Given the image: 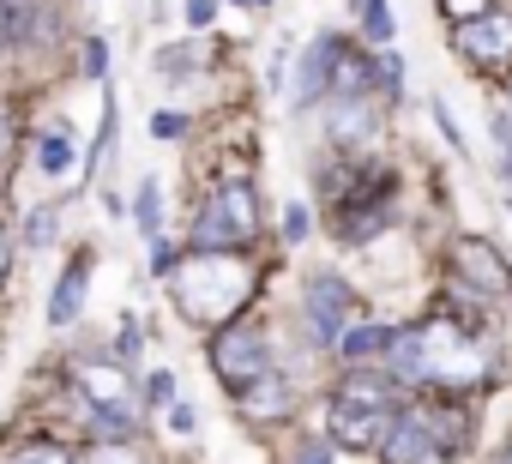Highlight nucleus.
Listing matches in <instances>:
<instances>
[{"mask_svg":"<svg viewBox=\"0 0 512 464\" xmlns=\"http://www.w3.org/2000/svg\"><path fill=\"white\" fill-rule=\"evenodd\" d=\"M260 236V193L253 181H223L211 187V199L199 205V223H193V248H217V254H235Z\"/></svg>","mask_w":512,"mask_h":464,"instance_id":"obj_4","label":"nucleus"},{"mask_svg":"<svg viewBox=\"0 0 512 464\" xmlns=\"http://www.w3.org/2000/svg\"><path fill=\"white\" fill-rule=\"evenodd\" d=\"M91 248H79L73 260H67V272H61V284H55V296H49V326H73L79 314H85V296H91Z\"/></svg>","mask_w":512,"mask_h":464,"instance_id":"obj_12","label":"nucleus"},{"mask_svg":"<svg viewBox=\"0 0 512 464\" xmlns=\"http://www.w3.org/2000/svg\"><path fill=\"white\" fill-rule=\"evenodd\" d=\"M7 464H79V458H73L67 446H55V440H25Z\"/></svg>","mask_w":512,"mask_h":464,"instance_id":"obj_21","label":"nucleus"},{"mask_svg":"<svg viewBox=\"0 0 512 464\" xmlns=\"http://www.w3.org/2000/svg\"><path fill=\"white\" fill-rule=\"evenodd\" d=\"M452 43H458V55H464L470 67H482V73H500V67L512 61V19L494 7V13H482V19L458 25V31H452Z\"/></svg>","mask_w":512,"mask_h":464,"instance_id":"obj_9","label":"nucleus"},{"mask_svg":"<svg viewBox=\"0 0 512 464\" xmlns=\"http://www.w3.org/2000/svg\"><path fill=\"white\" fill-rule=\"evenodd\" d=\"M398 416H404V410H398V398H392V380L374 374V368H350V374L338 380V392H332V410H326L332 440L350 446V452L386 446V434H392Z\"/></svg>","mask_w":512,"mask_h":464,"instance_id":"obj_3","label":"nucleus"},{"mask_svg":"<svg viewBox=\"0 0 512 464\" xmlns=\"http://www.w3.org/2000/svg\"><path fill=\"white\" fill-rule=\"evenodd\" d=\"M7 151H13V121H7V103H0V163H7Z\"/></svg>","mask_w":512,"mask_h":464,"instance_id":"obj_35","label":"nucleus"},{"mask_svg":"<svg viewBox=\"0 0 512 464\" xmlns=\"http://www.w3.org/2000/svg\"><path fill=\"white\" fill-rule=\"evenodd\" d=\"M488 302H476L470 314H434L416 326H398L386 368L398 380H422V386H476L494 374V344H488Z\"/></svg>","mask_w":512,"mask_h":464,"instance_id":"obj_1","label":"nucleus"},{"mask_svg":"<svg viewBox=\"0 0 512 464\" xmlns=\"http://www.w3.org/2000/svg\"><path fill=\"white\" fill-rule=\"evenodd\" d=\"M350 7H356V19H362V31L374 37V43H392V7H386V0H350Z\"/></svg>","mask_w":512,"mask_h":464,"instance_id":"obj_19","label":"nucleus"},{"mask_svg":"<svg viewBox=\"0 0 512 464\" xmlns=\"http://www.w3.org/2000/svg\"><path fill=\"white\" fill-rule=\"evenodd\" d=\"M386 223H392V193H380V199H356V205L338 211V236H344V242H368V236H380Z\"/></svg>","mask_w":512,"mask_h":464,"instance_id":"obj_13","label":"nucleus"},{"mask_svg":"<svg viewBox=\"0 0 512 464\" xmlns=\"http://www.w3.org/2000/svg\"><path fill=\"white\" fill-rule=\"evenodd\" d=\"M85 73H91V79L109 73V49H103V37H85Z\"/></svg>","mask_w":512,"mask_h":464,"instance_id":"obj_28","label":"nucleus"},{"mask_svg":"<svg viewBox=\"0 0 512 464\" xmlns=\"http://www.w3.org/2000/svg\"><path fill=\"white\" fill-rule=\"evenodd\" d=\"M193 61H199V55H193L187 43H181V49H157V79H163V85H187V79H193Z\"/></svg>","mask_w":512,"mask_h":464,"instance_id":"obj_20","label":"nucleus"},{"mask_svg":"<svg viewBox=\"0 0 512 464\" xmlns=\"http://www.w3.org/2000/svg\"><path fill=\"white\" fill-rule=\"evenodd\" d=\"M241 410H247L253 422H272V416H284V410H290V380L272 368L260 386H247V392H241Z\"/></svg>","mask_w":512,"mask_h":464,"instance_id":"obj_14","label":"nucleus"},{"mask_svg":"<svg viewBox=\"0 0 512 464\" xmlns=\"http://www.w3.org/2000/svg\"><path fill=\"white\" fill-rule=\"evenodd\" d=\"M85 464H145V458L133 452V440H97L85 452Z\"/></svg>","mask_w":512,"mask_h":464,"instance_id":"obj_22","label":"nucleus"},{"mask_svg":"<svg viewBox=\"0 0 512 464\" xmlns=\"http://www.w3.org/2000/svg\"><path fill=\"white\" fill-rule=\"evenodd\" d=\"M133 223H139L145 242H163V181H157V175L139 181V193H133Z\"/></svg>","mask_w":512,"mask_h":464,"instance_id":"obj_15","label":"nucleus"},{"mask_svg":"<svg viewBox=\"0 0 512 464\" xmlns=\"http://www.w3.org/2000/svg\"><path fill=\"white\" fill-rule=\"evenodd\" d=\"M217 19V0H187V25H211Z\"/></svg>","mask_w":512,"mask_h":464,"instance_id":"obj_33","label":"nucleus"},{"mask_svg":"<svg viewBox=\"0 0 512 464\" xmlns=\"http://www.w3.org/2000/svg\"><path fill=\"white\" fill-rule=\"evenodd\" d=\"M7 260L13 254H7V229H0V290H7Z\"/></svg>","mask_w":512,"mask_h":464,"instance_id":"obj_36","label":"nucleus"},{"mask_svg":"<svg viewBox=\"0 0 512 464\" xmlns=\"http://www.w3.org/2000/svg\"><path fill=\"white\" fill-rule=\"evenodd\" d=\"M452 440H458V434H446L434 410H404V416L392 422L380 458H386V464H446V458H452Z\"/></svg>","mask_w":512,"mask_h":464,"instance_id":"obj_6","label":"nucleus"},{"mask_svg":"<svg viewBox=\"0 0 512 464\" xmlns=\"http://www.w3.org/2000/svg\"><path fill=\"white\" fill-rule=\"evenodd\" d=\"M290 464H332V446H326V440H302Z\"/></svg>","mask_w":512,"mask_h":464,"instance_id":"obj_32","label":"nucleus"},{"mask_svg":"<svg viewBox=\"0 0 512 464\" xmlns=\"http://www.w3.org/2000/svg\"><path fill=\"white\" fill-rule=\"evenodd\" d=\"M49 242H55V211L49 205L25 211V248H49Z\"/></svg>","mask_w":512,"mask_h":464,"instance_id":"obj_23","label":"nucleus"},{"mask_svg":"<svg viewBox=\"0 0 512 464\" xmlns=\"http://www.w3.org/2000/svg\"><path fill=\"white\" fill-rule=\"evenodd\" d=\"M169 392H175V380H169V368H157V374H151V380H145V398H151V404H163V410H169Z\"/></svg>","mask_w":512,"mask_h":464,"instance_id":"obj_31","label":"nucleus"},{"mask_svg":"<svg viewBox=\"0 0 512 464\" xmlns=\"http://www.w3.org/2000/svg\"><path fill=\"white\" fill-rule=\"evenodd\" d=\"M127 374H133V368H121V362H109V356L73 362V386H79L85 410H133V380H127Z\"/></svg>","mask_w":512,"mask_h":464,"instance_id":"obj_10","label":"nucleus"},{"mask_svg":"<svg viewBox=\"0 0 512 464\" xmlns=\"http://www.w3.org/2000/svg\"><path fill=\"white\" fill-rule=\"evenodd\" d=\"M338 67H344V43L338 37H314L302 49V61H296V103L308 109L320 91H332L338 85Z\"/></svg>","mask_w":512,"mask_h":464,"instance_id":"obj_11","label":"nucleus"},{"mask_svg":"<svg viewBox=\"0 0 512 464\" xmlns=\"http://www.w3.org/2000/svg\"><path fill=\"white\" fill-rule=\"evenodd\" d=\"M169 428L175 434H193V404H169Z\"/></svg>","mask_w":512,"mask_h":464,"instance_id":"obj_34","label":"nucleus"},{"mask_svg":"<svg viewBox=\"0 0 512 464\" xmlns=\"http://www.w3.org/2000/svg\"><path fill=\"white\" fill-rule=\"evenodd\" d=\"M37 169H43V175H67V169H73L67 133H43V139H37Z\"/></svg>","mask_w":512,"mask_h":464,"instance_id":"obj_18","label":"nucleus"},{"mask_svg":"<svg viewBox=\"0 0 512 464\" xmlns=\"http://www.w3.org/2000/svg\"><path fill=\"white\" fill-rule=\"evenodd\" d=\"M139 344H145V338H139V320L127 314V320H121V332H115V362H121V368H133V362H139Z\"/></svg>","mask_w":512,"mask_h":464,"instance_id":"obj_24","label":"nucleus"},{"mask_svg":"<svg viewBox=\"0 0 512 464\" xmlns=\"http://www.w3.org/2000/svg\"><path fill=\"white\" fill-rule=\"evenodd\" d=\"M452 266H458V284L470 290V296H482V302H506L512 296V278H506V260L488 248V242H476V236H464V242H452Z\"/></svg>","mask_w":512,"mask_h":464,"instance_id":"obj_8","label":"nucleus"},{"mask_svg":"<svg viewBox=\"0 0 512 464\" xmlns=\"http://www.w3.org/2000/svg\"><path fill=\"white\" fill-rule=\"evenodd\" d=\"M350 320H356V296H350V284L332 278V272L308 278V332H314V344H344Z\"/></svg>","mask_w":512,"mask_h":464,"instance_id":"obj_7","label":"nucleus"},{"mask_svg":"<svg viewBox=\"0 0 512 464\" xmlns=\"http://www.w3.org/2000/svg\"><path fill=\"white\" fill-rule=\"evenodd\" d=\"M169 296H175V308H181L193 326H217V332H223V326L247 308V296H253V266H247L241 254L199 248V254H187V260L175 266Z\"/></svg>","mask_w":512,"mask_h":464,"instance_id":"obj_2","label":"nucleus"},{"mask_svg":"<svg viewBox=\"0 0 512 464\" xmlns=\"http://www.w3.org/2000/svg\"><path fill=\"white\" fill-rule=\"evenodd\" d=\"M175 266H181V260H175V248H169V242H157V248H151V272L169 284V278H175Z\"/></svg>","mask_w":512,"mask_h":464,"instance_id":"obj_30","label":"nucleus"},{"mask_svg":"<svg viewBox=\"0 0 512 464\" xmlns=\"http://www.w3.org/2000/svg\"><path fill=\"white\" fill-rule=\"evenodd\" d=\"M500 133H506V139H512V115H506V121H500Z\"/></svg>","mask_w":512,"mask_h":464,"instance_id":"obj_38","label":"nucleus"},{"mask_svg":"<svg viewBox=\"0 0 512 464\" xmlns=\"http://www.w3.org/2000/svg\"><path fill=\"white\" fill-rule=\"evenodd\" d=\"M380 91H386V97H398V91H404V61H398V55H386V61H380Z\"/></svg>","mask_w":512,"mask_h":464,"instance_id":"obj_29","label":"nucleus"},{"mask_svg":"<svg viewBox=\"0 0 512 464\" xmlns=\"http://www.w3.org/2000/svg\"><path fill=\"white\" fill-rule=\"evenodd\" d=\"M440 13H446L452 25H470V19H482V13H494V0H440Z\"/></svg>","mask_w":512,"mask_h":464,"instance_id":"obj_25","label":"nucleus"},{"mask_svg":"<svg viewBox=\"0 0 512 464\" xmlns=\"http://www.w3.org/2000/svg\"><path fill=\"white\" fill-rule=\"evenodd\" d=\"M187 133V115L181 109H157L151 115V139H181Z\"/></svg>","mask_w":512,"mask_h":464,"instance_id":"obj_26","label":"nucleus"},{"mask_svg":"<svg viewBox=\"0 0 512 464\" xmlns=\"http://www.w3.org/2000/svg\"><path fill=\"white\" fill-rule=\"evenodd\" d=\"M368 133H374V109L350 97V103L338 109V121H332V139H338V145H356V139H368Z\"/></svg>","mask_w":512,"mask_h":464,"instance_id":"obj_17","label":"nucleus"},{"mask_svg":"<svg viewBox=\"0 0 512 464\" xmlns=\"http://www.w3.org/2000/svg\"><path fill=\"white\" fill-rule=\"evenodd\" d=\"M392 338H398L392 326H350V332H344V344H338V356L362 368V356H380V350H392Z\"/></svg>","mask_w":512,"mask_h":464,"instance_id":"obj_16","label":"nucleus"},{"mask_svg":"<svg viewBox=\"0 0 512 464\" xmlns=\"http://www.w3.org/2000/svg\"><path fill=\"white\" fill-rule=\"evenodd\" d=\"M500 464H512V440H506V458H500Z\"/></svg>","mask_w":512,"mask_h":464,"instance_id":"obj_39","label":"nucleus"},{"mask_svg":"<svg viewBox=\"0 0 512 464\" xmlns=\"http://www.w3.org/2000/svg\"><path fill=\"white\" fill-rule=\"evenodd\" d=\"M7 43H13V37H7V7H0V55H7Z\"/></svg>","mask_w":512,"mask_h":464,"instance_id":"obj_37","label":"nucleus"},{"mask_svg":"<svg viewBox=\"0 0 512 464\" xmlns=\"http://www.w3.org/2000/svg\"><path fill=\"white\" fill-rule=\"evenodd\" d=\"M211 374L241 398L247 386H260L272 374V350H266V332L253 320H229L217 338H211Z\"/></svg>","mask_w":512,"mask_h":464,"instance_id":"obj_5","label":"nucleus"},{"mask_svg":"<svg viewBox=\"0 0 512 464\" xmlns=\"http://www.w3.org/2000/svg\"><path fill=\"white\" fill-rule=\"evenodd\" d=\"M308 205H284V242H308Z\"/></svg>","mask_w":512,"mask_h":464,"instance_id":"obj_27","label":"nucleus"}]
</instances>
